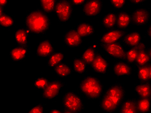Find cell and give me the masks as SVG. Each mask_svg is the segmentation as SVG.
Wrapping results in <instances>:
<instances>
[{
    "instance_id": "cell-5",
    "label": "cell",
    "mask_w": 151,
    "mask_h": 113,
    "mask_svg": "<svg viewBox=\"0 0 151 113\" xmlns=\"http://www.w3.org/2000/svg\"><path fill=\"white\" fill-rule=\"evenodd\" d=\"M74 12V5L68 0L57 1L54 14L60 23H66L72 18Z\"/></svg>"
},
{
    "instance_id": "cell-23",
    "label": "cell",
    "mask_w": 151,
    "mask_h": 113,
    "mask_svg": "<svg viewBox=\"0 0 151 113\" xmlns=\"http://www.w3.org/2000/svg\"><path fill=\"white\" fill-rule=\"evenodd\" d=\"M101 25L106 29L111 30L117 26V14L114 12H108L103 17Z\"/></svg>"
},
{
    "instance_id": "cell-2",
    "label": "cell",
    "mask_w": 151,
    "mask_h": 113,
    "mask_svg": "<svg viewBox=\"0 0 151 113\" xmlns=\"http://www.w3.org/2000/svg\"><path fill=\"white\" fill-rule=\"evenodd\" d=\"M125 94L124 86L119 82H116L104 92L99 100V107L105 113L118 111L124 101Z\"/></svg>"
},
{
    "instance_id": "cell-35",
    "label": "cell",
    "mask_w": 151,
    "mask_h": 113,
    "mask_svg": "<svg viewBox=\"0 0 151 113\" xmlns=\"http://www.w3.org/2000/svg\"><path fill=\"white\" fill-rule=\"evenodd\" d=\"M109 3L114 8L120 10L125 6L127 1L125 0H111V1H109Z\"/></svg>"
},
{
    "instance_id": "cell-44",
    "label": "cell",
    "mask_w": 151,
    "mask_h": 113,
    "mask_svg": "<svg viewBox=\"0 0 151 113\" xmlns=\"http://www.w3.org/2000/svg\"><path fill=\"white\" fill-rule=\"evenodd\" d=\"M150 100H151V96H150Z\"/></svg>"
},
{
    "instance_id": "cell-22",
    "label": "cell",
    "mask_w": 151,
    "mask_h": 113,
    "mask_svg": "<svg viewBox=\"0 0 151 113\" xmlns=\"http://www.w3.org/2000/svg\"><path fill=\"white\" fill-rule=\"evenodd\" d=\"M52 72L55 76L60 78H67L73 73V68L70 65L65 62L61 63L53 68Z\"/></svg>"
},
{
    "instance_id": "cell-42",
    "label": "cell",
    "mask_w": 151,
    "mask_h": 113,
    "mask_svg": "<svg viewBox=\"0 0 151 113\" xmlns=\"http://www.w3.org/2000/svg\"><path fill=\"white\" fill-rule=\"evenodd\" d=\"M149 56H150V58L151 59V48L150 49V50H149Z\"/></svg>"
},
{
    "instance_id": "cell-7",
    "label": "cell",
    "mask_w": 151,
    "mask_h": 113,
    "mask_svg": "<svg viewBox=\"0 0 151 113\" xmlns=\"http://www.w3.org/2000/svg\"><path fill=\"white\" fill-rule=\"evenodd\" d=\"M124 31L119 29L109 30L101 34L98 42L102 47L119 42L124 36Z\"/></svg>"
},
{
    "instance_id": "cell-4",
    "label": "cell",
    "mask_w": 151,
    "mask_h": 113,
    "mask_svg": "<svg viewBox=\"0 0 151 113\" xmlns=\"http://www.w3.org/2000/svg\"><path fill=\"white\" fill-rule=\"evenodd\" d=\"M61 105L64 111L80 113L84 109V101L81 96L74 91H68L63 96Z\"/></svg>"
},
{
    "instance_id": "cell-9",
    "label": "cell",
    "mask_w": 151,
    "mask_h": 113,
    "mask_svg": "<svg viewBox=\"0 0 151 113\" xmlns=\"http://www.w3.org/2000/svg\"><path fill=\"white\" fill-rule=\"evenodd\" d=\"M83 37H81L75 29L67 30L63 34L62 41L68 48L80 47L83 43Z\"/></svg>"
},
{
    "instance_id": "cell-36",
    "label": "cell",
    "mask_w": 151,
    "mask_h": 113,
    "mask_svg": "<svg viewBox=\"0 0 151 113\" xmlns=\"http://www.w3.org/2000/svg\"><path fill=\"white\" fill-rule=\"evenodd\" d=\"M70 1L74 6H78L81 5H83L86 1L85 0H72Z\"/></svg>"
},
{
    "instance_id": "cell-24",
    "label": "cell",
    "mask_w": 151,
    "mask_h": 113,
    "mask_svg": "<svg viewBox=\"0 0 151 113\" xmlns=\"http://www.w3.org/2000/svg\"><path fill=\"white\" fill-rule=\"evenodd\" d=\"M134 91L139 98H150L151 96V83L149 82H140L135 85Z\"/></svg>"
},
{
    "instance_id": "cell-29",
    "label": "cell",
    "mask_w": 151,
    "mask_h": 113,
    "mask_svg": "<svg viewBox=\"0 0 151 113\" xmlns=\"http://www.w3.org/2000/svg\"><path fill=\"white\" fill-rule=\"evenodd\" d=\"M40 9L47 14H54L57 1L56 0H40L39 1Z\"/></svg>"
},
{
    "instance_id": "cell-10",
    "label": "cell",
    "mask_w": 151,
    "mask_h": 113,
    "mask_svg": "<svg viewBox=\"0 0 151 113\" xmlns=\"http://www.w3.org/2000/svg\"><path fill=\"white\" fill-rule=\"evenodd\" d=\"M103 47L109 56L119 60L125 59L127 50L124 44L122 43L116 42Z\"/></svg>"
},
{
    "instance_id": "cell-41",
    "label": "cell",
    "mask_w": 151,
    "mask_h": 113,
    "mask_svg": "<svg viewBox=\"0 0 151 113\" xmlns=\"http://www.w3.org/2000/svg\"><path fill=\"white\" fill-rule=\"evenodd\" d=\"M149 73H150V80H151V63L149 65Z\"/></svg>"
},
{
    "instance_id": "cell-21",
    "label": "cell",
    "mask_w": 151,
    "mask_h": 113,
    "mask_svg": "<svg viewBox=\"0 0 151 113\" xmlns=\"http://www.w3.org/2000/svg\"><path fill=\"white\" fill-rule=\"evenodd\" d=\"M75 29L83 37H87L94 35L95 28L94 25L90 22H81L79 23Z\"/></svg>"
},
{
    "instance_id": "cell-12",
    "label": "cell",
    "mask_w": 151,
    "mask_h": 113,
    "mask_svg": "<svg viewBox=\"0 0 151 113\" xmlns=\"http://www.w3.org/2000/svg\"><path fill=\"white\" fill-rule=\"evenodd\" d=\"M150 17V13L147 9L143 8L136 9L131 15L132 23L137 26H143L148 23Z\"/></svg>"
},
{
    "instance_id": "cell-27",
    "label": "cell",
    "mask_w": 151,
    "mask_h": 113,
    "mask_svg": "<svg viewBox=\"0 0 151 113\" xmlns=\"http://www.w3.org/2000/svg\"><path fill=\"white\" fill-rule=\"evenodd\" d=\"M64 54L61 51L54 52L53 54L48 57L47 60V66L50 68H54L58 65L64 62Z\"/></svg>"
},
{
    "instance_id": "cell-30",
    "label": "cell",
    "mask_w": 151,
    "mask_h": 113,
    "mask_svg": "<svg viewBox=\"0 0 151 113\" xmlns=\"http://www.w3.org/2000/svg\"><path fill=\"white\" fill-rule=\"evenodd\" d=\"M137 107L139 113H149L151 109V100L150 98H139L137 101Z\"/></svg>"
},
{
    "instance_id": "cell-3",
    "label": "cell",
    "mask_w": 151,
    "mask_h": 113,
    "mask_svg": "<svg viewBox=\"0 0 151 113\" xmlns=\"http://www.w3.org/2000/svg\"><path fill=\"white\" fill-rule=\"evenodd\" d=\"M79 91L89 100L100 99L104 94V87L98 78L87 76L84 77L78 86Z\"/></svg>"
},
{
    "instance_id": "cell-39",
    "label": "cell",
    "mask_w": 151,
    "mask_h": 113,
    "mask_svg": "<svg viewBox=\"0 0 151 113\" xmlns=\"http://www.w3.org/2000/svg\"><path fill=\"white\" fill-rule=\"evenodd\" d=\"M146 34L148 37H149L150 39H151V23L149 25V26L147 28L146 30Z\"/></svg>"
},
{
    "instance_id": "cell-40",
    "label": "cell",
    "mask_w": 151,
    "mask_h": 113,
    "mask_svg": "<svg viewBox=\"0 0 151 113\" xmlns=\"http://www.w3.org/2000/svg\"><path fill=\"white\" fill-rule=\"evenodd\" d=\"M49 113H63V111H61L59 109H51V110L49 111Z\"/></svg>"
},
{
    "instance_id": "cell-33",
    "label": "cell",
    "mask_w": 151,
    "mask_h": 113,
    "mask_svg": "<svg viewBox=\"0 0 151 113\" xmlns=\"http://www.w3.org/2000/svg\"><path fill=\"white\" fill-rule=\"evenodd\" d=\"M49 80H48L47 78L40 76L36 78V79L34 80L32 85L34 88L37 89L42 91L47 87V85L49 84Z\"/></svg>"
},
{
    "instance_id": "cell-15",
    "label": "cell",
    "mask_w": 151,
    "mask_h": 113,
    "mask_svg": "<svg viewBox=\"0 0 151 113\" xmlns=\"http://www.w3.org/2000/svg\"><path fill=\"white\" fill-rule=\"evenodd\" d=\"M91 65L93 71L97 73L105 75L107 74L109 72V64L108 61L101 54H97Z\"/></svg>"
},
{
    "instance_id": "cell-6",
    "label": "cell",
    "mask_w": 151,
    "mask_h": 113,
    "mask_svg": "<svg viewBox=\"0 0 151 113\" xmlns=\"http://www.w3.org/2000/svg\"><path fill=\"white\" fill-rule=\"evenodd\" d=\"M65 83L60 80L50 81L47 87L42 91V96L45 100L52 101L56 100Z\"/></svg>"
},
{
    "instance_id": "cell-11",
    "label": "cell",
    "mask_w": 151,
    "mask_h": 113,
    "mask_svg": "<svg viewBox=\"0 0 151 113\" xmlns=\"http://www.w3.org/2000/svg\"><path fill=\"white\" fill-rule=\"evenodd\" d=\"M30 51V49L29 45H17L12 47L10 50L9 56L12 61H14V62H19V61L25 60L28 56Z\"/></svg>"
},
{
    "instance_id": "cell-19",
    "label": "cell",
    "mask_w": 151,
    "mask_h": 113,
    "mask_svg": "<svg viewBox=\"0 0 151 113\" xmlns=\"http://www.w3.org/2000/svg\"><path fill=\"white\" fill-rule=\"evenodd\" d=\"M32 35L25 27H20L16 30L14 34L15 42L18 45L27 46L29 43V38Z\"/></svg>"
},
{
    "instance_id": "cell-1",
    "label": "cell",
    "mask_w": 151,
    "mask_h": 113,
    "mask_svg": "<svg viewBox=\"0 0 151 113\" xmlns=\"http://www.w3.org/2000/svg\"><path fill=\"white\" fill-rule=\"evenodd\" d=\"M49 14L40 8L30 10L26 13L24 19V27L31 34L36 36L43 35L51 27Z\"/></svg>"
},
{
    "instance_id": "cell-43",
    "label": "cell",
    "mask_w": 151,
    "mask_h": 113,
    "mask_svg": "<svg viewBox=\"0 0 151 113\" xmlns=\"http://www.w3.org/2000/svg\"><path fill=\"white\" fill-rule=\"evenodd\" d=\"M63 113H73V112H69V111H63Z\"/></svg>"
},
{
    "instance_id": "cell-14",
    "label": "cell",
    "mask_w": 151,
    "mask_h": 113,
    "mask_svg": "<svg viewBox=\"0 0 151 113\" xmlns=\"http://www.w3.org/2000/svg\"><path fill=\"white\" fill-rule=\"evenodd\" d=\"M113 72L117 77H128L132 73V68L126 61H116L113 63Z\"/></svg>"
},
{
    "instance_id": "cell-8",
    "label": "cell",
    "mask_w": 151,
    "mask_h": 113,
    "mask_svg": "<svg viewBox=\"0 0 151 113\" xmlns=\"http://www.w3.org/2000/svg\"><path fill=\"white\" fill-rule=\"evenodd\" d=\"M104 5L99 0H88L82 6V12L87 17L94 18L100 14L103 11Z\"/></svg>"
},
{
    "instance_id": "cell-20",
    "label": "cell",
    "mask_w": 151,
    "mask_h": 113,
    "mask_svg": "<svg viewBox=\"0 0 151 113\" xmlns=\"http://www.w3.org/2000/svg\"><path fill=\"white\" fill-rule=\"evenodd\" d=\"M132 23L131 15L124 11H119L117 14V27L118 29L125 31L128 29Z\"/></svg>"
},
{
    "instance_id": "cell-16",
    "label": "cell",
    "mask_w": 151,
    "mask_h": 113,
    "mask_svg": "<svg viewBox=\"0 0 151 113\" xmlns=\"http://www.w3.org/2000/svg\"><path fill=\"white\" fill-rule=\"evenodd\" d=\"M136 47H138L139 52L135 62L136 65L138 67L147 65L151 59L149 56V51L147 50V45L145 43L142 42Z\"/></svg>"
},
{
    "instance_id": "cell-34",
    "label": "cell",
    "mask_w": 151,
    "mask_h": 113,
    "mask_svg": "<svg viewBox=\"0 0 151 113\" xmlns=\"http://www.w3.org/2000/svg\"><path fill=\"white\" fill-rule=\"evenodd\" d=\"M45 105L42 104H37L34 105L30 107L27 113H45Z\"/></svg>"
},
{
    "instance_id": "cell-38",
    "label": "cell",
    "mask_w": 151,
    "mask_h": 113,
    "mask_svg": "<svg viewBox=\"0 0 151 113\" xmlns=\"http://www.w3.org/2000/svg\"><path fill=\"white\" fill-rule=\"evenodd\" d=\"M9 3L8 0H1L0 1V8L4 9L9 4Z\"/></svg>"
},
{
    "instance_id": "cell-25",
    "label": "cell",
    "mask_w": 151,
    "mask_h": 113,
    "mask_svg": "<svg viewBox=\"0 0 151 113\" xmlns=\"http://www.w3.org/2000/svg\"><path fill=\"white\" fill-rule=\"evenodd\" d=\"M119 113H139L137 107V101L130 98L124 100L118 109Z\"/></svg>"
},
{
    "instance_id": "cell-17",
    "label": "cell",
    "mask_w": 151,
    "mask_h": 113,
    "mask_svg": "<svg viewBox=\"0 0 151 113\" xmlns=\"http://www.w3.org/2000/svg\"><path fill=\"white\" fill-rule=\"evenodd\" d=\"M98 49V43L94 42L83 50L81 54V59L83 60L87 65H91L95 58L96 57Z\"/></svg>"
},
{
    "instance_id": "cell-13",
    "label": "cell",
    "mask_w": 151,
    "mask_h": 113,
    "mask_svg": "<svg viewBox=\"0 0 151 113\" xmlns=\"http://www.w3.org/2000/svg\"><path fill=\"white\" fill-rule=\"evenodd\" d=\"M54 52V44L49 40H43L37 43L36 49L37 56L48 58Z\"/></svg>"
},
{
    "instance_id": "cell-37",
    "label": "cell",
    "mask_w": 151,
    "mask_h": 113,
    "mask_svg": "<svg viewBox=\"0 0 151 113\" xmlns=\"http://www.w3.org/2000/svg\"><path fill=\"white\" fill-rule=\"evenodd\" d=\"M130 2L134 5H140L145 3V0H131V1H130Z\"/></svg>"
},
{
    "instance_id": "cell-32",
    "label": "cell",
    "mask_w": 151,
    "mask_h": 113,
    "mask_svg": "<svg viewBox=\"0 0 151 113\" xmlns=\"http://www.w3.org/2000/svg\"><path fill=\"white\" fill-rule=\"evenodd\" d=\"M139 50L137 47H130L127 52L125 56V60L126 62L130 63H135L137 56H138Z\"/></svg>"
},
{
    "instance_id": "cell-28",
    "label": "cell",
    "mask_w": 151,
    "mask_h": 113,
    "mask_svg": "<svg viewBox=\"0 0 151 113\" xmlns=\"http://www.w3.org/2000/svg\"><path fill=\"white\" fill-rule=\"evenodd\" d=\"M88 65L81 59V58L74 57L73 59V68L76 73L84 74L87 73Z\"/></svg>"
},
{
    "instance_id": "cell-31",
    "label": "cell",
    "mask_w": 151,
    "mask_h": 113,
    "mask_svg": "<svg viewBox=\"0 0 151 113\" xmlns=\"http://www.w3.org/2000/svg\"><path fill=\"white\" fill-rule=\"evenodd\" d=\"M137 78L140 82H149L150 81L149 65L139 67L138 68Z\"/></svg>"
},
{
    "instance_id": "cell-26",
    "label": "cell",
    "mask_w": 151,
    "mask_h": 113,
    "mask_svg": "<svg viewBox=\"0 0 151 113\" xmlns=\"http://www.w3.org/2000/svg\"><path fill=\"white\" fill-rule=\"evenodd\" d=\"M16 25V19L12 15L5 12L4 9L0 8V26L8 29Z\"/></svg>"
},
{
    "instance_id": "cell-18",
    "label": "cell",
    "mask_w": 151,
    "mask_h": 113,
    "mask_svg": "<svg viewBox=\"0 0 151 113\" xmlns=\"http://www.w3.org/2000/svg\"><path fill=\"white\" fill-rule=\"evenodd\" d=\"M142 35L140 32L132 31L130 32L123 36L122 38L123 42L125 45L129 46V47H136L139 43L142 42Z\"/></svg>"
}]
</instances>
